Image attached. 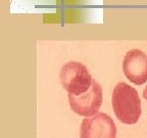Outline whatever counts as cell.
I'll return each instance as SVG.
<instances>
[{
  "mask_svg": "<svg viewBox=\"0 0 147 138\" xmlns=\"http://www.w3.org/2000/svg\"><path fill=\"white\" fill-rule=\"evenodd\" d=\"M123 71L133 84H144L147 81V54L140 49L129 50L123 60Z\"/></svg>",
  "mask_w": 147,
  "mask_h": 138,
  "instance_id": "5b68a950",
  "label": "cell"
},
{
  "mask_svg": "<svg viewBox=\"0 0 147 138\" xmlns=\"http://www.w3.org/2000/svg\"><path fill=\"white\" fill-rule=\"evenodd\" d=\"M143 97L147 100V85H146V87L144 88V90H143Z\"/></svg>",
  "mask_w": 147,
  "mask_h": 138,
  "instance_id": "8992f818",
  "label": "cell"
},
{
  "mask_svg": "<svg viewBox=\"0 0 147 138\" xmlns=\"http://www.w3.org/2000/svg\"><path fill=\"white\" fill-rule=\"evenodd\" d=\"M80 138H117V126L110 116L99 112L82 121Z\"/></svg>",
  "mask_w": 147,
  "mask_h": 138,
  "instance_id": "277c9868",
  "label": "cell"
},
{
  "mask_svg": "<svg viewBox=\"0 0 147 138\" xmlns=\"http://www.w3.org/2000/svg\"><path fill=\"white\" fill-rule=\"evenodd\" d=\"M111 106L117 118L124 124H136L141 117V99L137 90L125 82L117 83L113 88Z\"/></svg>",
  "mask_w": 147,
  "mask_h": 138,
  "instance_id": "6da1fadb",
  "label": "cell"
},
{
  "mask_svg": "<svg viewBox=\"0 0 147 138\" xmlns=\"http://www.w3.org/2000/svg\"><path fill=\"white\" fill-rule=\"evenodd\" d=\"M67 97L69 106L74 113L83 117H93L99 113L102 104V87L96 80L93 79L92 86L88 92L80 96L69 94Z\"/></svg>",
  "mask_w": 147,
  "mask_h": 138,
  "instance_id": "3957f363",
  "label": "cell"
},
{
  "mask_svg": "<svg viewBox=\"0 0 147 138\" xmlns=\"http://www.w3.org/2000/svg\"><path fill=\"white\" fill-rule=\"evenodd\" d=\"M59 80L67 93L75 96L88 92L93 83L87 67L79 62H69L63 64L59 73Z\"/></svg>",
  "mask_w": 147,
  "mask_h": 138,
  "instance_id": "7a4b0ae2",
  "label": "cell"
}]
</instances>
